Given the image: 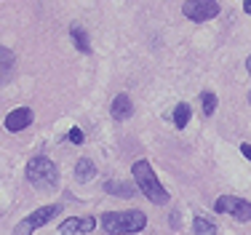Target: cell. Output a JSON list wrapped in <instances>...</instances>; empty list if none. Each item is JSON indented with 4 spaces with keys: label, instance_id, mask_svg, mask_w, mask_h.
<instances>
[{
    "label": "cell",
    "instance_id": "cell-1",
    "mask_svg": "<svg viewBox=\"0 0 251 235\" xmlns=\"http://www.w3.org/2000/svg\"><path fill=\"white\" fill-rule=\"evenodd\" d=\"M131 171H134V182H136V187L145 192V198H150L152 203H158V206L169 203V192H166V187L158 182V177H155L152 166L147 163V160H136Z\"/></svg>",
    "mask_w": 251,
    "mask_h": 235
},
{
    "label": "cell",
    "instance_id": "cell-2",
    "mask_svg": "<svg viewBox=\"0 0 251 235\" xmlns=\"http://www.w3.org/2000/svg\"><path fill=\"white\" fill-rule=\"evenodd\" d=\"M147 225V216L142 211H110L101 216V227H104V233L110 235H131V233H139L145 230Z\"/></svg>",
    "mask_w": 251,
    "mask_h": 235
},
{
    "label": "cell",
    "instance_id": "cell-3",
    "mask_svg": "<svg viewBox=\"0 0 251 235\" xmlns=\"http://www.w3.org/2000/svg\"><path fill=\"white\" fill-rule=\"evenodd\" d=\"M27 179L29 184H32L35 190H56L59 184V168L53 163L51 158H46V155H38V158H32L27 163Z\"/></svg>",
    "mask_w": 251,
    "mask_h": 235
},
{
    "label": "cell",
    "instance_id": "cell-4",
    "mask_svg": "<svg viewBox=\"0 0 251 235\" xmlns=\"http://www.w3.org/2000/svg\"><path fill=\"white\" fill-rule=\"evenodd\" d=\"M56 214H62V206H43V209H38V211H32L29 216H25V219L19 222V225L14 227V233L16 235H32L38 227H43L46 222H51V216H56Z\"/></svg>",
    "mask_w": 251,
    "mask_h": 235
},
{
    "label": "cell",
    "instance_id": "cell-5",
    "mask_svg": "<svg viewBox=\"0 0 251 235\" xmlns=\"http://www.w3.org/2000/svg\"><path fill=\"white\" fill-rule=\"evenodd\" d=\"M182 14L190 22H208L219 14V3L217 0H187L182 5Z\"/></svg>",
    "mask_w": 251,
    "mask_h": 235
},
{
    "label": "cell",
    "instance_id": "cell-6",
    "mask_svg": "<svg viewBox=\"0 0 251 235\" xmlns=\"http://www.w3.org/2000/svg\"><path fill=\"white\" fill-rule=\"evenodd\" d=\"M217 209L219 214H230L235 216L238 222H251V203L243 201V198H232V195H222L217 201Z\"/></svg>",
    "mask_w": 251,
    "mask_h": 235
},
{
    "label": "cell",
    "instance_id": "cell-7",
    "mask_svg": "<svg viewBox=\"0 0 251 235\" xmlns=\"http://www.w3.org/2000/svg\"><path fill=\"white\" fill-rule=\"evenodd\" d=\"M97 227L94 216H70L59 225V235H88Z\"/></svg>",
    "mask_w": 251,
    "mask_h": 235
},
{
    "label": "cell",
    "instance_id": "cell-8",
    "mask_svg": "<svg viewBox=\"0 0 251 235\" xmlns=\"http://www.w3.org/2000/svg\"><path fill=\"white\" fill-rule=\"evenodd\" d=\"M32 123V110L29 107H19V110H11L5 115V129L8 131H25Z\"/></svg>",
    "mask_w": 251,
    "mask_h": 235
},
{
    "label": "cell",
    "instance_id": "cell-9",
    "mask_svg": "<svg viewBox=\"0 0 251 235\" xmlns=\"http://www.w3.org/2000/svg\"><path fill=\"white\" fill-rule=\"evenodd\" d=\"M136 184L126 182V179H110V182H104V192L112 198H134L136 195Z\"/></svg>",
    "mask_w": 251,
    "mask_h": 235
},
{
    "label": "cell",
    "instance_id": "cell-10",
    "mask_svg": "<svg viewBox=\"0 0 251 235\" xmlns=\"http://www.w3.org/2000/svg\"><path fill=\"white\" fill-rule=\"evenodd\" d=\"M110 110H112V118L115 120H126V118H131V112H134V104H131V99L126 94H118Z\"/></svg>",
    "mask_w": 251,
    "mask_h": 235
},
{
    "label": "cell",
    "instance_id": "cell-11",
    "mask_svg": "<svg viewBox=\"0 0 251 235\" xmlns=\"http://www.w3.org/2000/svg\"><path fill=\"white\" fill-rule=\"evenodd\" d=\"M97 177V166H94L91 158H80L75 163V179L77 182H91V179Z\"/></svg>",
    "mask_w": 251,
    "mask_h": 235
},
{
    "label": "cell",
    "instance_id": "cell-12",
    "mask_svg": "<svg viewBox=\"0 0 251 235\" xmlns=\"http://www.w3.org/2000/svg\"><path fill=\"white\" fill-rule=\"evenodd\" d=\"M70 35H73V40H75V48H77V51H83V53L91 51V43H88V32L80 27V24H73V27H70Z\"/></svg>",
    "mask_w": 251,
    "mask_h": 235
},
{
    "label": "cell",
    "instance_id": "cell-13",
    "mask_svg": "<svg viewBox=\"0 0 251 235\" xmlns=\"http://www.w3.org/2000/svg\"><path fill=\"white\" fill-rule=\"evenodd\" d=\"M193 230H195V235H217L214 222L206 219V216H195V219H193Z\"/></svg>",
    "mask_w": 251,
    "mask_h": 235
},
{
    "label": "cell",
    "instance_id": "cell-14",
    "mask_svg": "<svg viewBox=\"0 0 251 235\" xmlns=\"http://www.w3.org/2000/svg\"><path fill=\"white\" fill-rule=\"evenodd\" d=\"M190 123V104L187 102H179L176 110H174V126L176 129H184Z\"/></svg>",
    "mask_w": 251,
    "mask_h": 235
},
{
    "label": "cell",
    "instance_id": "cell-15",
    "mask_svg": "<svg viewBox=\"0 0 251 235\" xmlns=\"http://www.w3.org/2000/svg\"><path fill=\"white\" fill-rule=\"evenodd\" d=\"M201 102H203V112H206V115H214V110H217V96L211 91H203Z\"/></svg>",
    "mask_w": 251,
    "mask_h": 235
},
{
    "label": "cell",
    "instance_id": "cell-16",
    "mask_svg": "<svg viewBox=\"0 0 251 235\" xmlns=\"http://www.w3.org/2000/svg\"><path fill=\"white\" fill-rule=\"evenodd\" d=\"M0 59H3V78H8V70L14 67V51L11 48H0Z\"/></svg>",
    "mask_w": 251,
    "mask_h": 235
},
{
    "label": "cell",
    "instance_id": "cell-17",
    "mask_svg": "<svg viewBox=\"0 0 251 235\" xmlns=\"http://www.w3.org/2000/svg\"><path fill=\"white\" fill-rule=\"evenodd\" d=\"M70 142H73V144H83V131L80 129H70Z\"/></svg>",
    "mask_w": 251,
    "mask_h": 235
},
{
    "label": "cell",
    "instance_id": "cell-18",
    "mask_svg": "<svg viewBox=\"0 0 251 235\" xmlns=\"http://www.w3.org/2000/svg\"><path fill=\"white\" fill-rule=\"evenodd\" d=\"M241 153L246 155V158L251 160V144H241Z\"/></svg>",
    "mask_w": 251,
    "mask_h": 235
},
{
    "label": "cell",
    "instance_id": "cell-19",
    "mask_svg": "<svg viewBox=\"0 0 251 235\" xmlns=\"http://www.w3.org/2000/svg\"><path fill=\"white\" fill-rule=\"evenodd\" d=\"M243 11H246V14H251V0H243Z\"/></svg>",
    "mask_w": 251,
    "mask_h": 235
},
{
    "label": "cell",
    "instance_id": "cell-20",
    "mask_svg": "<svg viewBox=\"0 0 251 235\" xmlns=\"http://www.w3.org/2000/svg\"><path fill=\"white\" fill-rule=\"evenodd\" d=\"M246 70H249V75H251V56L246 59Z\"/></svg>",
    "mask_w": 251,
    "mask_h": 235
},
{
    "label": "cell",
    "instance_id": "cell-21",
    "mask_svg": "<svg viewBox=\"0 0 251 235\" xmlns=\"http://www.w3.org/2000/svg\"><path fill=\"white\" fill-rule=\"evenodd\" d=\"M249 102H251V94H249Z\"/></svg>",
    "mask_w": 251,
    "mask_h": 235
}]
</instances>
